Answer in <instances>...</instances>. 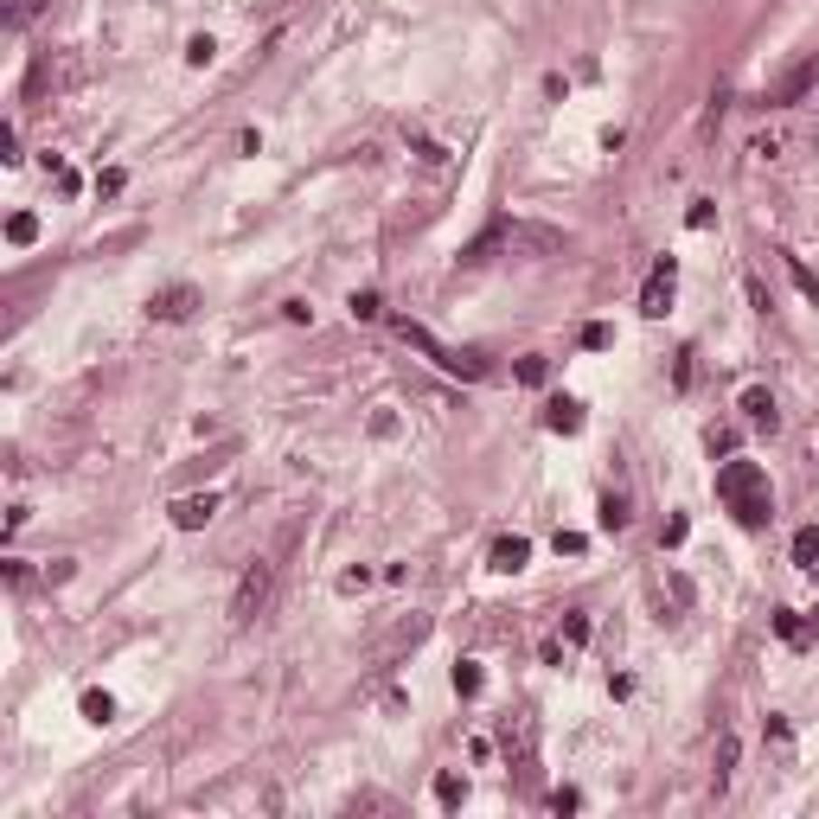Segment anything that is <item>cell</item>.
Masks as SVG:
<instances>
[{
    "instance_id": "6da1fadb",
    "label": "cell",
    "mask_w": 819,
    "mask_h": 819,
    "mask_svg": "<svg viewBox=\"0 0 819 819\" xmlns=\"http://www.w3.org/2000/svg\"><path fill=\"white\" fill-rule=\"evenodd\" d=\"M717 499L736 512V526H768V474L756 461H723L717 468Z\"/></svg>"
},
{
    "instance_id": "7a4b0ae2",
    "label": "cell",
    "mask_w": 819,
    "mask_h": 819,
    "mask_svg": "<svg viewBox=\"0 0 819 819\" xmlns=\"http://www.w3.org/2000/svg\"><path fill=\"white\" fill-rule=\"evenodd\" d=\"M269 589H275V563H250L244 570V582H237V595H231V621H256L263 609H269Z\"/></svg>"
},
{
    "instance_id": "3957f363",
    "label": "cell",
    "mask_w": 819,
    "mask_h": 819,
    "mask_svg": "<svg viewBox=\"0 0 819 819\" xmlns=\"http://www.w3.org/2000/svg\"><path fill=\"white\" fill-rule=\"evenodd\" d=\"M813 84H819V58H800V64H787L781 78L768 84V103H775V109H794V103H806Z\"/></svg>"
},
{
    "instance_id": "277c9868",
    "label": "cell",
    "mask_w": 819,
    "mask_h": 819,
    "mask_svg": "<svg viewBox=\"0 0 819 819\" xmlns=\"http://www.w3.org/2000/svg\"><path fill=\"white\" fill-rule=\"evenodd\" d=\"M199 308V288L192 282H173V288H154L147 294V321H186Z\"/></svg>"
},
{
    "instance_id": "5b68a950",
    "label": "cell",
    "mask_w": 819,
    "mask_h": 819,
    "mask_svg": "<svg viewBox=\"0 0 819 819\" xmlns=\"http://www.w3.org/2000/svg\"><path fill=\"white\" fill-rule=\"evenodd\" d=\"M673 282H679L673 256H659V263H653V275H647V288H640V314H653V321H659L665 308H673Z\"/></svg>"
},
{
    "instance_id": "8992f818",
    "label": "cell",
    "mask_w": 819,
    "mask_h": 819,
    "mask_svg": "<svg viewBox=\"0 0 819 819\" xmlns=\"http://www.w3.org/2000/svg\"><path fill=\"white\" fill-rule=\"evenodd\" d=\"M211 512H218V493H186V499H173V526L199 532V526H211Z\"/></svg>"
},
{
    "instance_id": "52a82bcc",
    "label": "cell",
    "mask_w": 819,
    "mask_h": 819,
    "mask_svg": "<svg viewBox=\"0 0 819 819\" xmlns=\"http://www.w3.org/2000/svg\"><path fill=\"white\" fill-rule=\"evenodd\" d=\"M397 333H404V346H416L423 358H435L442 371H449V358H455V346H442V340H435L429 327H416V321H397Z\"/></svg>"
},
{
    "instance_id": "ba28073f",
    "label": "cell",
    "mask_w": 819,
    "mask_h": 819,
    "mask_svg": "<svg viewBox=\"0 0 819 819\" xmlns=\"http://www.w3.org/2000/svg\"><path fill=\"white\" fill-rule=\"evenodd\" d=\"M487 563H493L499 576H512V570H526V563H532V538H518V532H512V538H499Z\"/></svg>"
},
{
    "instance_id": "9c48e42d",
    "label": "cell",
    "mask_w": 819,
    "mask_h": 819,
    "mask_svg": "<svg viewBox=\"0 0 819 819\" xmlns=\"http://www.w3.org/2000/svg\"><path fill=\"white\" fill-rule=\"evenodd\" d=\"M544 429H551V435H576V429H582V404H576V397H551Z\"/></svg>"
},
{
    "instance_id": "30bf717a",
    "label": "cell",
    "mask_w": 819,
    "mask_h": 819,
    "mask_svg": "<svg viewBox=\"0 0 819 819\" xmlns=\"http://www.w3.org/2000/svg\"><path fill=\"white\" fill-rule=\"evenodd\" d=\"M742 416H749L756 429H775V423H781V416H775V397H768L762 385H749V391H742Z\"/></svg>"
},
{
    "instance_id": "8fae6325",
    "label": "cell",
    "mask_w": 819,
    "mask_h": 819,
    "mask_svg": "<svg viewBox=\"0 0 819 819\" xmlns=\"http://www.w3.org/2000/svg\"><path fill=\"white\" fill-rule=\"evenodd\" d=\"M794 563L800 570H819V526H800L794 532Z\"/></svg>"
},
{
    "instance_id": "7c38bea8",
    "label": "cell",
    "mask_w": 819,
    "mask_h": 819,
    "mask_svg": "<svg viewBox=\"0 0 819 819\" xmlns=\"http://www.w3.org/2000/svg\"><path fill=\"white\" fill-rule=\"evenodd\" d=\"M7 244H14V250L39 244V218H33V211H14V218H7Z\"/></svg>"
},
{
    "instance_id": "4fadbf2b",
    "label": "cell",
    "mask_w": 819,
    "mask_h": 819,
    "mask_svg": "<svg viewBox=\"0 0 819 819\" xmlns=\"http://www.w3.org/2000/svg\"><path fill=\"white\" fill-rule=\"evenodd\" d=\"M480 692H487V673H480L474 659H461L455 665V698H480Z\"/></svg>"
},
{
    "instance_id": "5bb4252c",
    "label": "cell",
    "mask_w": 819,
    "mask_h": 819,
    "mask_svg": "<svg viewBox=\"0 0 819 819\" xmlns=\"http://www.w3.org/2000/svg\"><path fill=\"white\" fill-rule=\"evenodd\" d=\"M211 58H218V39H211V33H192V39H186V64H199V70H205Z\"/></svg>"
},
{
    "instance_id": "9a60e30c",
    "label": "cell",
    "mask_w": 819,
    "mask_h": 819,
    "mask_svg": "<svg viewBox=\"0 0 819 819\" xmlns=\"http://www.w3.org/2000/svg\"><path fill=\"white\" fill-rule=\"evenodd\" d=\"M775 634H781L787 647H806V621H800L794 609H781V615H775Z\"/></svg>"
},
{
    "instance_id": "2e32d148",
    "label": "cell",
    "mask_w": 819,
    "mask_h": 819,
    "mask_svg": "<svg viewBox=\"0 0 819 819\" xmlns=\"http://www.w3.org/2000/svg\"><path fill=\"white\" fill-rule=\"evenodd\" d=\"M39 14H45V0H7V26H14V33H20V26H33Z\"/></svg>"
},
{
    "instance_id": "e0dca14e",
    "label": "cell",
    "mask_w": 819,
    "mask_h": 819,
    "mask_svg": "<svg viewBox=\"0 0 819 819\" xmlns=\"http://www.w3.org/2000/svg\"><path fill=\"white\" fill-rule=\"evenodd\" d=\"M435 800H442V806H461V800H468V781H461V775H435Z\"/></svg>"
},
{
    "instance_id": "ac0fdd59",
    "label": "cell",
    "mask_w": 819,
    "mask_h": 819,
    "mask_svg": "<svg viewBox=\"0 0 819 819\" xmlns=\"http://www.w3.org/2000/svg\"><path fill=\"white\" fill-rule=\"evenodd\" d=\"M544 378H551V358H538V352H532V358H518V385H532V391H538Z\"/></svg>"
},
{
    "instance_id": "d6986e66",
    "label": "cell",
    "mask_w": 819,
    "mask_h": 819,
    "mask_svg": "<svg viewBox=\"0 0 819 819\" xmlns=\"http://www.w3.org/2000/svg\"><path fill=\"white\" fill-rule=\"evenodd\" d=\"M84 717H90V723H109V717H116V698H109V692H84Z\"/></svg>"
},
{
    "instance_id": "ffe728a7",
    "label": "cell",
    "mask_w": 819,
    "mask_h": 819,
    "mask_svg": "<svg viewBox=\"0 0 819 819\" xmlns=\"http://www.w3.org/2000/svg\"><path fill=\"white\" fill-rule=\"evenodd\" d=\"M787 269H794V288H800V294H806V302H813V308H819V275H813V269H806V263H800V256H794V263H787Z\"/></svg>"
},
{
    "instance_id": "44dd1931",
    "label": "cell",
    "mask_w": 819,
    "mask_h": 819,
    "mask_svg": "<svg viewBox=\"0 0 819 819\" xmlns=\"http://www.w3.org/2000/svg\"><path fill=\"white\" fill-rule=\"evenodd\" d=\"M621 526H628V499L609 493V499H602V532H621Z\"/></svg>"
},
{
    "instance_id": "7402d4cb",
    "label": "cell",
    "mask_w": 819,
    "mask_h": 819,
    "mask_svg": "<svg viewBox=\"0 0 819 819\" xmlns=\"http://www.w3.org/2000/svg\"><path fill=\"white\" fill-rule=\"evenodd\" d=\"M685 225H692V231H711V225H717V205H711V199H698V205L685 211Z\"/></svg>"
},
{
    "instance_id": "603a6c76",
    "label": "cell",
    "mask_w": 819,
    "mask_h": 819,
    "mask_svg": "<svg viewBox=\"0 0 819 819\" xmlns=\"http://www.w3.org/2000/svg\"><path fill=\"white\" fill-rule=\"evenodd\" d=\"M730 768H736V736H723V742H717V787L730 781Z\"/></svg>"
},
{
    "instance_id": "cb8c5ba5",
    "label": "cell",
    "mask_w": 819,
    "mask_h": 819,
    "mask_svg": "<svg viewBox=\"0 0 819 819\" xmlns=\"http://www.w3.org/2000/svg\"><path fill=\"white\" fill-rule=\"evenodd\" d=\"M352 314H358V321H378V314H385V302L365 288V294H352Z\"/></svg>"
},
{
    "instance_id": "d4e9b609",
    "label": "cell",
    "mask_w": 819,
    "mask_h": 819,
    "mask_svg": "<svg viewBox=\"0 0 819 819\" xmlns=\"http://www.w3.org/2000/svg\"><path fill=\"white\" fill-rule=\"evenodd\" d=\"M685 532H692V526H685V518H665V532H659V544H665V551H679V544H685Z\"/></svg>"
},
{
    "instance_id": "484cf974",
    "label": "cell",
    "mask_w": 819,
    "mask_h": 819,
    "mask_svg": "<svg viewBox=\"0 0 819 819\" xmlns=\"http://www.w3.org/2000/svg\"><path fill=\"white\" fill-rule=\"evenodd\" d=\"M582 551H589L582 532H557V557H582Z\"/></svg>"
},
{
    "instance_id": "4316f807",
    "label": "cell",
    "mask_w": 819,
    "mask_h": 819,
    "mask_svg": "<svg viewBox=\"0 0 819 819\" xmlns=\"http://www.w3.org/2000/svg\"><path fill=\"white\" fill-rule=\"evenodd\" d=\"M609 340H615V333H609V327H602V321H589V327H582V346H589V352H602V346H609Z\"/></svg>"
},
{
    "instance_id": "83f0119b",
    "label": "cell",
    "mask_w": 819,
    "mask_h": 819,
    "mask_svg": "<svg viewBox=\"0 0 819 819\" xmlns=\"http://www.w3.org/2000/svg\"><path fill=\"white\" fill-rule=\"evenodd\" d=\"M122 186H128L122 167H103V173H97V192H122Z\"/></svg>"
},
{
    "instance_id": "f1b7e54d",
    "label": "cell",
    "mask_w": 819,
    "mask_h": 819,
    "mask_svg": "<svg viewBox=\"0 0 819 819\" xmlns=\"http://www.w3.org/2000/svg\"><path fill=\"white\" fill-rule=\"evenodd\" d=\"M563 640L582 647V640H589V615H570V621H563Z\"/></svg>"
},
{
    "instance_id": "f546056e",
    "label": "cell",
    "mask_w": 819,
    "mask_h": 819,
    "mask_svg": "<svg viewBox=\"0 0 819 819\" xmlns=\"http://www.w3.org/2000/svg\"><path fill=\"white\" fill-rule=\"evenodd\" d=\"M365 582H371V570H365V563H358V570H346V576H340V589H346V595H358V589H365Z\"/></svg>"
}]
</instances>
